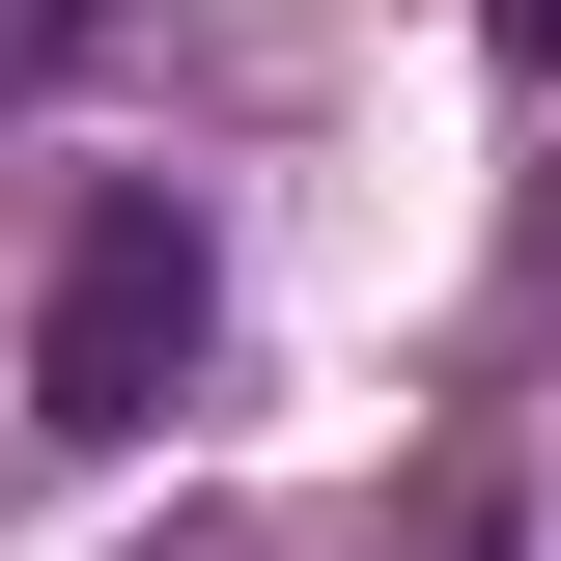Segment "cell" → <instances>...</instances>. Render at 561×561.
Listing matches in <instances>:
<instances>
[{
	"instance_id": "obj_1",
	"label": "cell",
	"mask_w": 561,
	"mask_h": 561,
	"mask_svg": "<svg viewBox=\"0 0 561 561\" xmlns=\"http://www.w3.org/2000/svg\"><path fill=\"white\" fill-rule=\"evenodd\" d=\"M197 309H225L197 197H84L57 225V309H28V421H57V449H140V421L197 393Z\"/></svg>"
},
{
	"instance_id": "obj_2",
	"label": "cell",
	"mask_w": 561,
	"mask_h": 561,
	"mask_svg": "<svg viewBox=\"0 0 561 561\" xmlns=\"http://www.w3.org/2000/svg\"><path fill=\"white\" fill-rule=\"evenodd\" d=\"M478 28H505V84H561V0H478Z\"/></svg>"
}]
</instances>
